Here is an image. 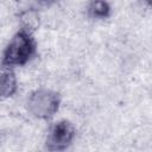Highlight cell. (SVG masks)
I'll return each instance as SVG.
<instances>
[{
  "instance_id": "cell-6",
  "label": "cell",
  "mask_w": 152,
  "mask_h": 152,
  "mask_svg": "<svg viewBox=\"0 0 152 152\" xmlns=\"http://www.w3.org/2000/svg\"><path fill=\"white\" fill-rule=\"evenodd\" d=\"M88 14L93 19H106L110 15L112 7L109 2L103 1V0H94L90 1L88 7H87Z\"/></svg>"
},
{
  "instance_id": "cell-1",
  "label": "cell",
  "mask_w": 152,
  "mask_h": 152,
  "mask_svg": "<svg viewBox=\"0 0 152 152\" xmlns=\"http://www.w3.org/2000/svg\"><path fill=\"white\" fill-rule=\"evenodd\" d=\"M37 52V43L33 34L18 30L2 52L1 64L6 66H23L27 64Z\"/></svg>"
},
{
  "instance_id": "cell-4",
  "label": "cell",
  "mask_w": 152,
  "mask_h": 152,
  "mask_svg": "<svg viewBox=\"0 0 152 152\" xmlns=\"http://www.w3.org/2000/svg\"><path fill=\"white\" fill-rule=\"evenodd\" d=\"M18 89V80L13 68L0 65V101L12 97Z\"/></svg>"
},
{
  "instance_id": "cell-3",
  "label": "cell",
  "mask_w": 152,
  "mask_h": 152,
  "mask_svg": "<svg viewBox=\"0 0 152 152\" xmlns=\"http://www.w3.org/2000/svg\"><path fill=\"white\" fill-rule=\"evenodd\" d=\"M76 137V128L69 120H59L51 125L46 139L45 147L50 152H63L74 141Z\"/></svg>"
},
{
  "instance_id": "cell-5",
  "label": "cell",
  "mask_w": 152,
  "mask_h": 152,
  "mask_svg": "<svg viewBox=\"0 0 152 152\" xmlns=\"http://www.w3.org/2000/svg\"><path fill=\"white\" fill-rule=\"evenodd\" d=\"M19 25L20 30H24L31 34H33L40 25V15L38 10L27 8L19 13Z\"/></svg>"
},
{
  "instance_id": "cell-2",
  "label": "cell",
  "mask_w": 152,
  "mask_h": 152,
  "mask_svg": "<svg viewBox=\"0 0 152 152\" xmlns=\"http://www.w3.org/2000/svg\"><path fill=\"white\" fill-rule=\"evenodd\" d=\"M61 106V96L56 90L38 88L33 90L26 101L28 113L39 120L52 119Z\"/></svg>"
}]
</instances>
